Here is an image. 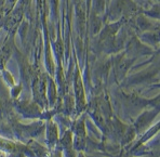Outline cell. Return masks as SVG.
Wrapping results in <instances>:
<instances>
[{"instance_id":"6da1fadb","label":"cell","mask_w":160,"mask_h":157,"mask_svg":"<svg viewBox=\"0 0 160 157\" xmlns=\"http://www.w3.org/2000/svg\"><path fill=\"white\" fill-rule=\"evenodd\" d=\"M77 1H78V0H77Z\"/></svg>"}]
</instances>
